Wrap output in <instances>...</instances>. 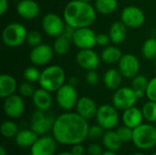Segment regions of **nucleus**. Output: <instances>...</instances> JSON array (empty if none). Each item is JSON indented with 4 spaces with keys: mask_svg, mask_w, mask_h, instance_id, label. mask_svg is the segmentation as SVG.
<instances>
[{
    "mask_svg": "<svg viewBox=\"0 0 156 155\" xmlns=\"http://www.w3.org/2000/svg\"><path fill=\"white\" fill-rule=\"evenodd\" d=\"M18 132V126L13 121H5L0 126V132L2 136L7 139L15 138Z\"/></svg>",
    "mask_w": 156,
    "mask_h": 155,
    "instance_id": "32",
    "label": "nucleus"
},
{
    "mask_svg": "<svg viewBox=\"0 0 156 155\" xmlns=\"http://www.w3.org/2000/svg\"><path fill=\"white\" fill-rule=\"evenodd\" d=\"M138 97L132 87H120L114 90L112 96V105L118 111H125L135 106Z\"/></svg>",
    "mask_w": 156,
    "mask_h": 155,
    "instance_id": "8",
    "label": "nucleus"
},
{
    "mask_svg": "<svg viewBox=\"0 0 156 155\" xmlns=\"http://www.w3.org/2000/svg\"><path fill=\"white\" fill-rule=\"evenodd\" d=\"M98 108L99 107L97 106L96 102L91 98L87 96L79 98L75 107L76 112L87 121L96 117Z\"/></svg>",
    "mask_w": 156,
    "mask_h": 155,
    "instance_id": "18",
    "label": "nucleus"
},
{
    "mask_svg": "<svg viewBox=\"0 0 156 155\" xmlns=\"http://www.w3.org/2000/svg\"><path fill=\"white\" fill-rule=\"evenodd\" d=\"M122 57L121 49L116 46H107L101 53V59L106 64H116L119 63Z\"/></svg>",
    "mask_w": 156,
    "mask_h": 155,
    "instance_id": "27",
    "label": "nucleus"
},
{
    "mask_svg": "<svg viewBox=\"0 0 156 155\" xmlns=\"http://www.w3.org/2000/svg\"><path fill=\"white\" fill-rule=\"evenodd\" d=\"M0 155H7V152L3 145L0 146Z\"/></svg>",
    "mask_w": 156,
    "mask_h": 155,
    "instance_id": "47",
    "label": "nucleus"
},
{
    "mask_svg": "<svg viewBox=\"0 0 156 155\" xmlns=\"http://www.w3.org/2000/svg\"><path fill=\"white\" fill-rule=\"evenodd\" d=\"M119 70L126 79H133L139 74L140 71V61L136 56L133 54H124L120 59Z\"/></svg>",
    "mask_w": 156,
    "mask_h": 155,
    "instance_id": "17",
    "label": "nucleus"
},
{
    "mask_svg": "<svg viewBox=\"0 0 156 155\" xmlns=\"http://www.w3.org/2000/svg\"><path fill=\"white\" fill-rule=\"evenodd\" d=\"M74 32H75V28L66 24V26H65V28H64V30H63L62 35H63V36H65L66 37H68L69 40H71V41H72V37H73Z\"/></svg>",
    "mask_w": 156,
    "mask_h": 155,
    "instance_id": "44",
    "label": "nucleus"
},
{
    "mask_svg": "<svg viewBox=\"0 0 156 155\" xmlns=\"http://www.w3.org/2000/svg\"><path fill=\"white\" fill-rule=\"evenodd\" d=\"M101 60V56H99L92 48L80 49L76 55L78 65L87 71L97 69L100 66Z\"/></svg>",
    "mask_w": 156,
    "mask_h": 155,
    "instance_id": "16",
    "label": "nucleus"
},
{
    "mask_svg": "<svg viewBox=\"0 0 156 155\" xmlns=\"http://www.w3.org/2000/svg\"><path fill=\"white\" fill-rule=\"evenodd\" d=\"M89 128L88 121L77 112L66 111L56 117L51 132L58 144L72 146L86 141Z\"/></svg>",
    "mask_w": 156,
    "mask_h": 155,
    "instance_id": "1",
    "label": "nucleus"
},
{
    "mask_svg": "<svg viewBox=\"0 0 156 155\" xmlns=\"http://www.w3.org/2000/svg\"><path fill=\"white\" fill-rule=\"evenodd\" d=\"M146 97L149 100L156 101V77L149 80L146 90Z\"/></svg>",
    "mask_w": 156,
    "mask_h": 155,
    "instance_id": "39",
    "label": "nucleus"
},
{
    "mask_svg": "<svg viewBox=\"0 0 156 155\" xmlns=\"http://www.w3.org/2000/svg\"><path fill=\"white\" fill-rule=\"evenodd\" d=\"M109 36L111 42L114 45H119L122 43L127 36V26L120 20L115 21L112 24L109 29Z\"/></svg>",
    "mask_w": 156,
    "mask_h": 155,
    "instance_id": "23",
    "label": "nucleus"
},
{
    "mask_svg": "<svg viewBox=\"0 0 156 155\" xmlns=\"http://www.w3.org/2000/svg\"><path fill=\"white\" fill-rule=\"evenodd\" d=\"M144 120L149 123L156 122V101L148 100L142 108Z\"/></svg>",
    "mask_w": 156,
    "mask_h": 155,
    "instance_id": "33",
    "label": "nucleus"
},
{
    "mask_svg": "<svg viewBox=\"0 0 156 155\" xmlns=\"http://www.w3.org/2000/svg\"><path fill=\"white\" fill-rule=\"evenodd\" d=\"M18 86L16 79L10 74H2L0 76V98L5 99L16 93Z\"/></svg>",
    "mask_w": 156,
    "mask_h": 155,
    "instance_id": "22",
    "label": "nucleus"
},
{
    "mask_svg": "<svg viewBox=\"0 0 156 155\" xmlns=\"http://www.w3.org/2000/svg\"><path fill=\"white\" fill-rule=\"evenodd\" d=\"M100 75L99 73L95 70H89L87 71V74L85 76V80L86 82L90 85V86H95L97 84H99L100 82Z\"/></svg>",
    "mask_w": 156,
    "mask_h": 155,
    "instance_id": "40",
    "label": "nucleus"
},
{
    "mask_svg": "<svg viewBox=\"0 0 156 155\" xmlns=\"http://www.w3.org/2000/svg\"><path fill=\"white\" fill-rule=\"evenodd\" d=\"M95 119L105 131L113 130L119 123L118 110L113 105L103 104L98 108Z\"/></svg>",
    "mask_w": 156,
    "mask_h": 155,
    "instance_id": "9",
    "label": "nucleus"
},
{
    "mask_svg": "<svg viewBox=\"0 0 156 155\" xmlns=\"http://www.w3.org/2000/svg\"><path fill=\"white\" fill-rule=\"evenodd\" d=\"M111 42V38L109 34H105V33H100L97 34V37H96V45L100 46V47H107L109 46Z\"/></svg>",
    "mask_w": 156,
    "mask_h": 155,
    "instance_id": "41",
    "label": "nucleus"
},
{
    "mask_svg": "<svg viewBox=\"0 0 156 155\" xmlns=\"http://www.w3.org/2000/svg\"><path fill=\"white\" fill-rule=\"evenodd\" d=\"M40 74H41V71L37 68V66H31V67H27L24 70L23 78L27 82L36 83V82H38Z\"/></svg>",
    "mask_w": 156,
    "mask_h": 155,
    "instance_id": "34",
    "label": "nucleus"
},
{
    "mask_svg": "<svg viewBox=\"0 0 156 155\" xmlns=\"http://www.w3.org/2000/svg\"><path fill=\"white\" fill-rule=\"evenodd\" d=\"M66 23L56 13L46 14L41 21V27L45 34L50 37H57L62 35Z\"/></svg>",
    "mask_w": 156,
    "mask_h": 155,
    "instance_id": "10",
    "label": "nucleus"
},
{
    "mask_svg": "<svg viewBox=\"0 0 156 155\" xmlns=\"http://www.w3.org/2000/svg\"><path fill=\"white\" fill-rule=\"evenodd\" d=\"M3 110L5 114L10 119L19 118L25 111V102L23 97L19 94H13L4 99Z\"/></svg>",
    "mask_w": 156,
    "mask_h": 155,
    "instance_id": "15",
    "label": "nucleus"
},
{
    "mask_svg": "<svg viewBox=\"0 0 156 155\" xmlns=\"http://www.w3.org/2000/svg\"><path fill=\"white\" fill-rule=\"evenodd\" d=\"M152 155H156V153H153V154Z\"/></svg>",
    "mask_w": 156,
    "mask_h": 155,
    "instance_id": "52",
    "label": "nucleus"
},
{
    "mask_svg": "<svg viewBox=\"0 0 156 155\" xmlns=\"http://www.w3.org/2000/svg\"><path fill=\"white\" fill-rule=\"evenodd\" d=\"M121 21L130 28L141 27L145 21L144 11L136 5L125 6L121 12Z\"/></svg>",
    "mask_w": 156,
    "mask_h": 155,
    "instance_id": "11",
    "label": "nucleus"
},
{
    "mask_svg": "<svg viewBox=\"0 0 156 155\" xmlns=\"http://www.w3.org/2000/svg\"><path fill=\"white\" fill-rule=\"evenodd\" d=\"M142 54L147 60H155L156 37H150L144 42L142 47Z\"/></svg>",
    "mask_w": 156,
    "mask_h": 155,
    "instance_id": "31",
    "label": "nucleus"
},
{
    "mask_svg": "<svg viewBox=\"0 0 156 155\" xmlns=\"http://www.w3.org/2000/svg\"><path fill=\"white\" fill-rule=\"evenodd\" d=\"M27 155H32L31 153H28V154H27Z\"/></svg>",
    "mask_w": 156,
    "mask_h": 155,
    "instance_id": "53",
    "label": "nucleus"
},
{
    "mask_svg": "<svg viewBox=\"0 0 156 155\" xmlns=\"http://www.w3.org/2000/svg\"><path fill=\"white\" fill-rule=\"evenodd\" d=\"M133 143L140 150H151L156 146V127L153 123H142L133 129Z\"/></svg>",
    "mask_w": 156,
    "mask_h": 155,
    "instance_id": "4",
    "label": "nucleus"
},
{
    "mask_svg": "<svg viewBox=\"0 0 156 155\" xmlns=\"http://www.w3.org/2000/svg\"><path fill=\"white\" fill-rule=\"evenodd\" d=\"M133 155H145L144 153H133Z\"/></svg>",
    "mask_w": 156,
    "mask_h": 155,
    "instance_id": "49",
    "label": "nucleus"
},
{
    "mask_svg": "<svg viewBox=\"0 0 156 155\" xmlns=\"http://www.w3.org/2000/svg\"><path fill=\"white\" fill-rule=\"evenodd\" d=\"M70 42H71V40H69L68 37H66L63 35H60V36L55 37V40H54V43L52 46L55 54H57L58 56L66 55L69 50Z\"/></svg>",
    "mask_w": 156,
    "mask_h": 155,
    "instance_id": "30",
    "label": "nucleus"
},
{
    "mask_svg": "<svg viewBox=\"0 0 156 155\" xmlns=\"http://www.w3.org/2000/svg\"><path fill=\"white\" fill-rule=\"evenodd\" d=\"M32 102L36 110L49 111L53 103L51 92L42 88L37 89L34 95L32 96Z\"/></svg>",
    "mask_w": 156,
    "mask_h": 155,
    "instance_id": "21",
    "label": "nucleus"
},
{
    "mask_svg": "<svg viewBox=\"0 0 156 155\" xmlns=\"http://www.w3.org/2000/svg\"><path fill=\"white\" fill-rule=\"evenodd\" d=\"M88 154L90 155H101L103 151L101 145L99 143H91L88 146Z\"/></svg>",
    "mask_w": 156,
    "mask_h": 155,
    "instance_id": "42",
    "label": "nucleus"
},
{
    "mask_svg": "<svg viewBox=\"0 0 156 155\" xmlns=\"http://www.w3.org/2000/svg\"><path fill=\"white\" fill-rule=\"evenodd\" d=\"M122 78L123 76L119 69H109L103 75L104 86L110 90H116L121 87Z\"/></svg>",
    "mask_w": 156,
    "mask_h": 155,
    "instance_id": "25",
    "label": "nucleus"
},
{
    "mask_svg": "<svg viewBox=\"0 0 156 155\" xmlns=\"http://www.w3.org/2000/svg\"><path fill=\"white\" fill-rule=\"evenodd\" d=\"M149 80L148 79L144 76L138 74L134 78L132 79V88L135 91L138 99H143L144 96H146V90L148 87Z\"/></svg>",
    "mask_w": 156,
    "mask_h": 155,
    "instance_id": "28",
    "label": "nucleus"
},
{
    "mask_svg": "<svg viewBox=\"0 0 156 155\" xmlns=\"http://www.w3.org/2000/svg\"><path fill=\"white\" fill-rule=\"evenodd\" d=\"M39 136L31 129L20 130L15 137L16 143L20 148H31Z\"/></svg>",
    "mask_w": 156,
    "mask_h": 155,
    "instance_id": "24",
    "label": "nucleus"
},
{
    "mask_svg": "<svg viewBox=\"0 0 156 155\" xmlns=\"http://www.w3.org/2000/svg\"><path fill=\"white\" fill-rule=\"evenodd\" d=\"M118 6L117 0H95L94 7L101 15L112 14Z\"/></svg>",
    "mask_w": 156,
    "mask_h": 155,
    "instance_id": "29",
    "label": "nucleus"
},
{
    "mask_svg": "<svg viewBox=\"0 0 156 155\" xmlns=\"http://www.w3.org/2000/svg\"><path fill=\"white\" fill-rule=\"evenodd\" d=\"M17 90L19 95H21L23 98H32L36 91V89L33 86V83L25 81L18 86Z\"/></svg>",
    "mask_w": 156,
    "mask_h": 155,
    "instance_id": "35",
    "label": "nucleus"
},
{
    "mask_svg": "<svg viewBox=\"0 0 156 155\" xmlns=\"http://www.w3.org/2000/svg\"><path fill=\"white\" fill-rule=\"evenodd\" d=\"M80 1H83V2H88V3H90L91 1H93V0H80Z\"/></svg>",
    "mask_w": 156,
    "mask_h": 155,
    "instance_id": "50",
    "label": "nucleus"
},
{
    "mask_svg": "<svg viewBox=\"0 0 156 155\" xmlns=\"http://www.w3.org/2000/svg\"><path fill=\"white\" fill-rule=\"evenodd\" d=\"M42 39L43 38H42V35L40 34V32L37 30H31L27 33L26 42L28 44V46L34 48L42 44Z\"/></svg>",
    "mask_w": 156,
    "mask_h": 155,
    "instance_id": "37",
    "label": "nucleus"
},
{
    "mask_svg": "<svg viewBox=\"0 0 156 155\" xmlns=\"http://www.w3.org/2000/svg\"><path fill=\"white\" fill-rule=\"evenodd\" d=\"M97 34L90 27H80L75 29L72 43L79 49H87L92 48L96 45Z\"/></svg>",
    "mask_w": 156,
    "mask_h": 155,
    "instance_id": "12",
    "label": "nucleus"
},
{
    "mask_svg": "<svg viewBox=\"0 0 156 155\" xmlns=\"http://www.w3.org/2000/svg\"><path fill=\"white\" fill-rule=\"evenodd\" d=\"M8 9V1L7 0H0V15L3 16Z\"/></svg>",
    "mask_w": 156,
    "mask_h": 155,
    "instance_id": "45",
    "label": "nucleus"
},
{
    "mask_svg": "<svg viewBox=\"0 0 156 155\" xmlns=\"http://www.w3.org/2000/svg\"><path fill=\"white\" fill-rule=\"evenodd\" d=\"M84 155H90V154H88V153H87V154H84Z\"/></svg>",
    "mask_w": 156,
    "mask_h": 155,
    "instance_id": "54",
    "label": "nucleus"
},
{
    "mask_svg": "<svg viewBox=\"0 0 156 155\" xmlns=\"http://www.w3.org/2000/svg\"><path fill=\"white\" fill-rule=\"evenodd\" d=\"M57 146L58 142L53 135H42L31 146L30 153L32 155H55Z\"/></svg>",
    "mask_w": 156,
    "mask_h": 155,
    "instance_id": "14",
    "label": "nucleus"
},
{
    "mask_svg": "<svg viewBox=\"0 0 156 155\" xmlns=\"http://www.w3.org/2000/svg\"><path fill=\"white\" fill-rule=\"evenodd\" d=\"M117 133L120 137V139L122 140V142L123 143H129L131 141H133V130L128 126H121L117 129Z\"/></svg>",
    "mask_w": 156,
    "mask_h": 155,
    "instance_id": "36",
    "label": "nucleus"
},
{
    "mask_svg": "<svg viewBox=\"0 0 156 155\" xmlns=\"http://www.w3.org/2000/svg\"><path fill=\"white\" fill-rule=\"evenodd\" d=\"M56 117L48 112V111L36 110L30 120V129L33 130L38 136L46 135L52 131Z\"/></svg>",
    "mask_w": 156,
    "mask_h": 155,
    "instance_id": "6",
    "label": "nucleus"
},
{
    "mask_svg": "<svg viewBox=\"0 0 156 155\" xmlns=\"http://www.w3.org/2000/svg\"><path fill=\"white\" fill-rule=\"evenodd\" d=\"M103 131H104V129L101 125H99L98 123L94 124V125H91L89 128L88 138L92 140V141H96V140L101 139L103 134H104Z\"/></svg>",
    "mask_w": 156,
    "mask_h": 155,
    "instance_id": "38",
    "label": "nucleus"
},
{
    "mask_svg": "<svg viewBox=\"0 0 156 155\" xmlns=\"http://www.w3.org/2000/svg\"><path fill=\"white\" fill-rule=\"evenodd\" d=\"M54 54L55 52L50 45L42 43L32 48V50L29 53V59L34 66H45L51 61Z\"/></svg>",
    "mask_w": 156,
    "mask_h": 155,
    "instance_id": "13",
    "label": "nucleus"
},
{
    "mask_svg": "<svg viewBox=\"0 0 156 155\" xmlns=\"http://www.w3.org/2000/svg\"><path fill=\"white\" fill-rule=\"evenodd\" d=\"M101 155H118L116 153V152H112V151H105V152H103L102 153V154Z\"/></svg>",
    "mask_w": 156,
    "mask_h": 155,
    "instance_id": "46",
    "label": "nucleus"
},
{
    "mask_svg": "<svg viewBox=\"0 0 156 155\" xmlns=\"http://www.w3.org/2000/svg\"><path fill=\"white\" fill-rule=\"evenodd\" d=\"M16 12L21 18L32 20L39 15L40 8L34 0H20L16 5Z\"/></svg>",
    "mask_w": 156,
    "mask_h": 155,
    "instance_id": "19",
    "label": "nucleus"
},
{
    "mask_svg": "<svg viewBox=\"0 0 156 155\" xmlns=\"http://www.w3.org/2000/svg\"><path fill=\"white\" fill-rule=\"evenodd\" d=\"M154 64H155V68H156V59L154 60Z\"/></svg>",
    "mask_w": 156,
    "mask_h": 155,
    "instance_id": "51",
    "label": "nucleus"
},
{
    "mask_svg": "<svg viewBox=\"0 0 156 155\" xmlns=\"http://www.w3.org/2000/svg\"><path fill=\"white\" fill-rule=\"evenodd\" d=\"M56 155H73L70 152H62V153H59Z\"/></svg>",
    "mask_w": 156,
    "mask_h": 155,
    "instance_id": "48",
    "label": "nucleus"
},
{
    "mask_svg": "<svg viewBox=\"0 0 156 155\" xmlns=\"http://www.w3.org/2000/svg\"><path fill=\"white\" fill-rule=\"evenodd\" d=\"M79 97L75 86L65 83L56 91V101L58 107L66 111H71L76 107Z\"/></svg>",
    "mask_w": 156,
    "mask_h": 155,
    "instance_id": "7",
    "label": "nucleus"
},
{
    "mask_svg": "<svg viewBox=\"0 0 156 155\" xmlns=\"http://www.w3.org/2000/svg\"><path fill=\"white\" fill-rule=\"evenodd\" d=\"M101 142H102V145L106 150L112 151V152H117L118 150H120L122 144L123 143L120 139L117 132L113 130L106 131L101 138Z\"/></svg>",
    "mask_w": 156,
    "mask_h": 155,
    "instance_id": "26",
    "label": "nucleus"
},
{
    "mask_svg": "<svg viewBox=\"0 0 156 155\" xmlns=\"http://www.w3.org/2000/svg\"><path fill=\"white\" fill-rule=\"evenodd\" d=\"M28 31L26 26L18 22H12L5 26L2 31L3 43L8 48H17L27 41Z\"/></svg>",
    "mask_w": 156,
    "mask_h": 155,
    "instance_id": "5",
    "label": "nucleus"
},
{
    "mask_svg": "<svg viewBox=\"0 0 156 155\" xmlns=\"http://www.w3.org/2000/svg\"><path fill=\"white\" fill-rule=\"evenodd\" d=\"M70 153L73 155H84L85 154V148L82 143L74 144L71 146Z\"/></svg>",
    "mask_w": 156,
    "mask_h": 155,
    "instance_id": "43",
    "label": "nucleus"
},
{
    "mask_svg": "<svg viewBox=\"0 0 156 155\" xmlns=\"http://www.w3.org/2000/svg\"><path fill=\"white\" fill-rule=\"evenodd\" d=\"M65 81L66 74L64 69L60 66L50 65L41 71L38 84L40 88L49 92H56L65 84Z\"/></svg>",
    "mask_w": 156,
    "mask_h": 155,
    "instance_id": "3",
    "label": "nucleus"
},
{
    "mask_svg": "<svg viewBox=\"0 0 156 155\" xmlns=\"http://www.w3.org/2000/svg\"><path fill=\"white\" fill-rule=\"evenodd\" d=\"M122 120L123 125L128 126L133 130L143 123V121L144 120V118L142 109H139L133 106L132 108H129L123 111V113L122 115Z\"/></svg>",
    "mask_w": 156,
    "mask_h": 155,
    "instance_id": "20",
    "label": "nucleus"
},
{
    "mask_svg": "<svg viewBox=\"0 0 156 155\" xmlns=\"http://www.w3.org/2000/svg\"><path fill=\"white\" fill-rule=\"evenodd\" d=\"M96 9L90 3L80 0L69 2L63 10L65 23L75 29L90 26L96 20Z\"/></svg>",
    "mask_w": 156,
    "mask_h": 155,
    "instance_id": "2",
    "label": "nucleus"
}]
</instances>
